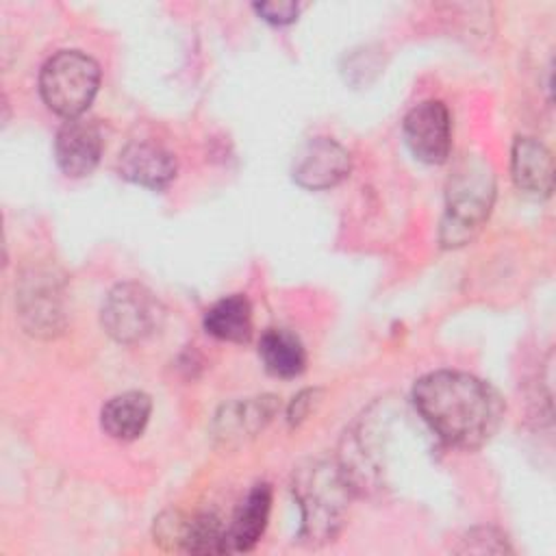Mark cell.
<instances>
[{
    "label": "cell",
    "mask_w": 556,
    "mask_h": 556,
    "mask_svg": "<svg viewBox=\"0 0 556 556\" xmlns=\"http://www.w3.org/2000/svg\"><path fill=\"white\" fill-rule=\"evenodd\" d=\"M413 404L441 441L460 450H476L491 441L506 410L489 382L452 369L421 376L413 387Z\"/></svg>",
    "instance_id": "obj_1"
},
{
    "label": "cell",
    "mask_w": 556,
    "mask_h": 556,
    "mask_svg": "<svg viewBox=\"0 0 556 556\" xmlns=\"http://www.w3.org/2000/svg\"><path fill=\"white\" fill-rule=\"evenodd\" d=\"M291 491L302 513L300 541L308 545L332 541L343 526L354 491L343 469L328 460H311L293 473Z\"/></svg>",
    "instance_id": "obj_2"
},
{
    "label": "cell",
    "mask_w": 556,
    "mask_h": 556,
    "mask_svg": "<svg viewBox=\"0 0 556 556\" xmlns=\"http://www.w3.org/2000/svg\"><path fill=\"white\" fill-rule=\"evenodd\" d=\"M495 200V176L480 156H465L452 172L445 189L441 243L458 248L469 243L486 222Z\"/></svg>",
    "instance_id": "obj_3"
},
{
    "label": "cell",
    "mask_w": 556,
    "mask_h": 556,
    "mask_svg": "<svg viewBox=\"0 0 556 556\" xmlns=\"http://www.w3.org/2000/svg\"><path fill=\"white\" fill-rule=\"evenodd\" d=\"M100 87L98 63L80 50H61L39 74V93L50 111L65 119L80 117Z\"/></svg>",
    "instance_id": "obj_4"
},
{
    "label": "cell",
    "mask_w": 556,
    "mask_h": 556,
    "mask_svg": "<svg viewBox=\"0 0 556 556\" xmlns=\"http://www.w3.org/2000/svg\"><path fill=\"white\" fill-rule=\"evenodd\" d=\"M102 328L119 343H137L150 337L163 319L159 300L137 282L113 287L100 311Z\"/></svg>",
    "instance_id": "obj_5"
},
{
    "label": "cell",
    "mask_w": 556,
    "mask_h": 556,
    "mask_svg": "<svg viewBox=\"0 0 556 556\" xmlns=\"http://www.w3.org/2000/svg\"><path fill=\"white\" fill-rule=\"evenodd\" d=\"M404 141L417 161L445 163L452 148V124L445 104L426 100L413 106L404 117Z\"/></svg>",
    "instance_id": "obj_6"
},
{
    "label": "cell",
    "mask_w": 556,
    "mask_h": 556,
    "mask_svg": "<svg viewBox=\"0 0 556 556\" xmlns=\"http://www.w3.org/2000/svg\"><path fill=\"white\" fill-rule=\"evenodd\" d=\"M350 152L330 137L308 139L293 159V180L311 191H324L337 187L350 176Z\"/></svg>",
    "instance_id": "obj_7"
},
{
    "label": "cell",
    "mask_w": 556,
    "mask_h": 556,
    "mask_svg": "<svg viewBox=\"0 0 556 556\" xmlns=\"http://www.w3.org/2000/svg\"><path fill=\"white\" fill-rule=\"evenodd\" d=\"M102 156V132L96 122L65 119L54 139V159L70 178H83L96 169Z\"/></svg>",
    "instance_id": "obj_8"
},
{
    "label": "cell",
    "mask_w": 556,
    "mask_h": 556,
    "mask_svg": "<svg viewBox=\"0 0 556 556\" xmlns=\"http://www.w3.org/2000/svg\"><path fill=\"white\" fill-rule=\"evenodd\" d=\"M20 317L33 334H54L63 328L61 293L48 274H33L24 278L17 293Z\"/></svg>",
    "instance_id": "obj_9"
},
{
    "label": "cell",
    "mask_w": 556,
    "mask_h": 556,
    "mask_svg": "<svg viewBox=\"0 0 556 556\" xmlns=\"http://www.w3.org/2000/svg\"><path fill=\"white\" fill-rule=\"evenodd\" d=\"M117 172L139 187L159 191L176 178V159L159 143L132 141L119 152Z\"/></svg>",
    "instance_id": "obj_10"
},
{
    "label": "cell",
    "mask_w": 556,
    "mask_h": 556,
    "mask_svg": "<svg viewBox=\"0 0 556 556\" xmlns=\"http://www.w3.org/2000/svg\"><path fill=\"white\" fill-rule=\"evenodd\" d=\"M510 172L515 187L530 198H549L554 189L552 152L534 137H517L513 143Z\"/></svg>",
    "instance_id": "obj_11"
},
{
    "label": "cell",
    "mask_w": 556,
    "mask_h": 556,
    "mask_svg": "<svg viewBox=\"0 0 556 556\" xmlns=\"http://www.w3.org/2000/svg\"><path fill=\"white\" fill-rule=\"evenodd\" d=\"M271 508V489L261 482L250 489V493L239 504L232 521L228 523L226 545L228 552H248L252 549L265 532Z\"/></svg>",
    "instance_id": "obj_12"
},
{
    "label": "cell",
    "mask_w": 556,
    "mask_h": 556,
    "mask_svg": "<svg viewBox=\"0 0 556 556\" xmlns=\"http://www.w3.org/2000/svg\"><path fill=\"white\" fill-rule=\"evenodd\" d=\"M278 400L274 395L250 397L232 402L222 408L215 419V437L224 443H239L245 437H254L276 415Z\"/></svg>",
    "instance_id": "obj_13"
},
{
    "label": "cell",
    "mask_w": 556,
    "mask_h": 556,
    "mask_svg": "<svg viewBox=\"0 0 556 556\" xmlns=\"http://www.w3.org/2000/svg\"><path fill=\"white\" fill-rule=\"evenodd\" d=\"M152 400L143 391H126L111 397L100 415L104 432L117 441L137 439L150 419Z\"/></svg>",
    "instance_id": "obj_14"
},
{
    "label": "cell",
    "mask_w": 556,
    "mask_h": 556,
    "mask_svg": "<svg viewBox=\"0 0 556 556\" xmlns=\"http://www.w3.org/2000/svg\"><path fill=\"white\" fill-rule=\"evenodd\" d=\"M204 330L230 343H245L252 337V306L241 293L226 295L204 313Z\"/></svg>",
    "instance_id": "obj_15"
},
{
    "label": "cell",
    "mask_w": 556,
    "mask_h": 556,
    "mask_svg": "<svg viewBox=\"0 0 556 556\" xmlns=\"http://www.w3.org/2000/svg\"><path fill=\"white\" fill-rule=\"evenodd\" d=\"M258 356L265 369L278 378H295L306 365L302 341L285 328H269L263 332L258 341Z\"/></svg>",
    "instance_id": "obj_16"
},
{
    "label": "cell",
    "mask_w": 556,
    "mask_h": 556,
    "mask_svg": "<svg viewBox=\"0 0 556 556\" xmlns=\"http://www.w3.org/2000/svg\"><path fill=\"white\" fill-rule=\"evenodd\" d=\"M226 532L228 526L217 513H198L185 517L180 547L191 554H224L228 552Z\"/></svg>",
    "instance_id": "obj_17"
},
{
    "label": "cell",
    "mask_w": 556,
    "mask_h": 556,
    "mask_svg": "<svg viewBox=\"0 0 556 556\" xmlns=\"http://www.w3.org/2000/svg\"><path fill=\"white\" fill-rule=\"evenodd\" d=\"M254 11L274 26H287L298 20L300 4L298 2H258L254 4Z\"/></svg>",
    "instance_id": "obj_18"
},
{
    "label": "cell",
    "mask_w": 556,
    "mask_h": 556,
    "mask_svg": "<svg viewBox=\"0 0 556 556\" xmlns=\"http://www.w3.org/2000/svg\"><path fill=\"white\" fill-rule=\"evenodd\" d=\"M317 395H319V389H304L293 397V402L287 410V419L291 426H298L308 417L313 404L317 402Z\"/></svg>",
    "instance_id": "obj_19"
}]
</instances>
